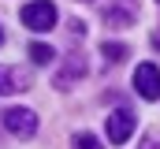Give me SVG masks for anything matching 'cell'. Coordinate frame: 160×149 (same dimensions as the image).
Instances as JSON below:
<instances>
[{"label": "cell", "mask_w": 160, "mask_h": 149, "mask_svg": "<svg viewBox=\"0 0 160 149\" xmlns=\"http://www.w3.org/2000/svg\"><path fill=\"white\" fill-rule=\"evenodd\" d=\"M22 23H26L30 30H38V34L52 30V26H56V4H52V0H30V4L22 8Z\"/></svg>", "instance_id": "6da1fadb"}, {"label": "cell", "mask_w": 160, "mask_h": 149, "mask_svg": "<svg viewBox=\"0 0 160 149\" xmlns=\"http://www.w3.org/2000/svg\"><path fill=\"white\" fill-rule=\"evenodd\" d=\"M134 90L142 101H160V67L157 64H138L134 67Z\"/></svg>", "instance_id": "7a4b0ae2"}, {"label": "cell", "mask_w": 160, "mask_h": 149, "mask_svg": "<svg viewBox=\"0 0 160 149\" xmlns=\"http://www.w3.org/2000/svg\"><path fill=\"white\" fill-rule=\"evenodd\" d=\"M4 127H8L15 138H34V134H38V116L30 108H8L4 112Z\"/></svg>", "instance_id": "3957f363"}, {"label": "cell", "mask_w": 160, "mask_h": 149, "mask_svg": "<svg viewBox=\"0 0 160 149\" xmlns=\"http://www.w3.org/2000/svg\"><path fill=\"white\" fill-rule=\"evenodd\" d=\"M134 123H138V116L130 108H116L108 116V142H112V146H123V142L134 134Z\"/></svg>", "instance_id": "277c9868"}, {"label": "cell", "mask_w": 160, "mask_h": 149, "mask_svg": "<svg viewBox=\"0 0 160 149\" xmlns=\"http://www.w3.org/2000/svg\"><path fill=\"white\" fill-rule=\"evenodd\" d=\"M26 90H30L26 67H8V64H0V97H15V93H26Z\"/></svg>", "instance_id": "5b68a950"}, {"label": "cell", "mask_w": 160, "mask_h": 149, "mask_svg": "<svg viewBox=\"0 0 160 149\" xmlns=\"http://www.w3.org/2000/svg\"><path fill=\"white\" fill-rule=\"evenodd\" d=\"M86 71H89V64H86V56H78V52H75V56H67V64H63V67L56 71V78H52V86H60V90H67V86H71V82H78V78H82Z\"/></svg>", "instance_id": "8992f818"}, {"label": "cell", "mask_w": 160, "mask_h": 149, "mask_svg": "<svg viewBox=\"0 0 160 149\" xmlns=\"http://www.w3.org/2000/svg\"><path fill=\"white\" fill-rule=\"evenodd\" d=\"M104 23H108V26H116V30H119V26H130V23H134V8H127V4L108 8V11H104Z\"/></svg>", "instance_id": "52a82bcc"}, {"label": "cell", "mask_w": 160, "mask_h": 149, "mask_svg": "<svg viewBox=\"0 0 160 149\" xmlns=\"http://www.w3.org/2000/svg\"><path fill=\"white\" fill-rule=\"evenodd\" d=\"M71 149H104V146H101V138H97L93 131H78V134L71 138Z\"/></svg>", "instance_id": "ba28073f"}, {"label": "cell", "mask_w": 160, "mask_h": 149, "mask_svg": "<svg viewBox=\"0 0 160 149\" xmlns=\"http://www.w3.org/2000/svg\"><path fill=\"white\" fill-rule=\"evenodd\" d=\"M101 52H104L108 64H123V60H127V45H116V41H104Z\"/></svg>", "instance_id": "9c48e42d"}, {"label": "cell", "mask_w": 160, "mask_h": 149, "mask_svg": "<svg viewBox=\"0 0 160 149\" xmlns=\"http://www.w3.org/2000/svg\"><path fill=\"white\" fill-rule=\"evenodd\" d=\"M52 56H56V52H52V49H48V45H30V60H34V64H41V67H45V64H52Z\"/></svg>", "instance_id": "30bf717a"}, {"label": "cell", "mask_w": 160, "mask_h": 149, "mask_svg": "<svg viewBox=\"0 0 160 149\" xmlns=\"http://www.w3.org/2000/svg\"><path fill=\"white\" fill-rule=\"evenodd\" d=\"M142 149H160V134H145L142 138Z\"/></svg>", "instance_id": "8fae6325"}, {"label": "cell", "mask_w": 160, "mask_h": 149, "mask_svg": "<svg viewBox=\"0 0 160 149\" xmlns=\"http://www.w3.org/2000/svg\"><path fill=\"white\" fill-rule=\"evenodd\" d=\"M67 26H71V34H75V37H82V34H86V23H82V19H71Z\"/></svg>", "instance_id": "7c38bea8"}, {"label": "cell", "mask_w": 160, "mask_h": 149, "mask_svg": "<svg viewBox=\"0 0 160 149\" xmlns=\"http://www.w3.org/2000/svg\"><path fill=\"white\" fill-rule=\"evenodd\" d=\"M153 49H160V26L153 30Z\"/></svg>", "instance_id": "4fadbf2b"}, {"label": "cell", "mask_w": 160, "mask_h": 149, "mask_svg": "<svg viewBox=\"0 0 160 149\" xmlns=\"http://www.w3.org/2000/svg\"><path fill=\"white\" fill-rule=\"evenodd\" d=\"M0 41H4V30H0Z\"/></svg>", "instance_id": "5bb4252c"}]
</instances>
